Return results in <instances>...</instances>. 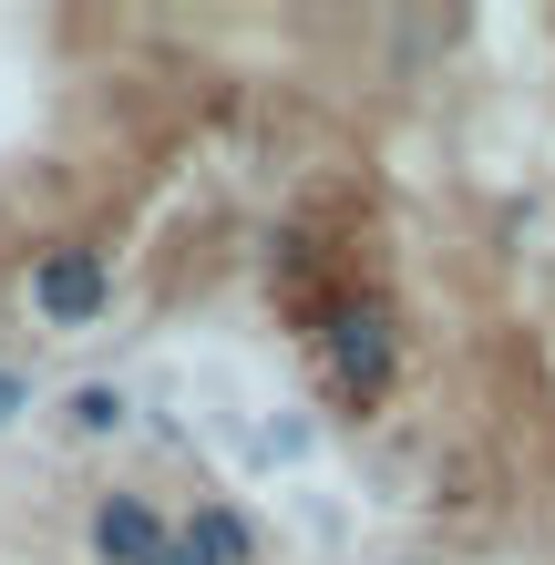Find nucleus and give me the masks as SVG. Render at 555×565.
I'll list each match as a JSON object with an SVG mask.
<instances>
[{"mask_svg": "<svg viewBox=\"0 0 555 565\" xmlns=\"http://www.w3.org/2000/svg\"><path fill=\"white\" fill-rule=\"evenodd\" d=\"M21 412V371H0V422H11Z\"/></svg>", "mask_w": 555, "mask_h": 565, "instance_id": "obj_6", "label": "nucleus"}, {"mask_svg": "<svg viewBox=\"0 0 555 565\" xmlns=\"http://www.w3.org/2000/svg\"><path fill=\"white\" fill-rule=\"evenodd\" d=\"M175 545H185L195 565H257V535H247V514H226V504H195V514L175 524Z\"/></svg>", "mask_w": 555, "mask_h": 565, "instance_id": "obj_4", "label": "nucleus"}, {"mask_svg": "<svg viewBox=\"0 0 555 565\" xmlns=\"http://www.w3.org/2000/svg\"><path fill=\"white\" fill-rule=\"evenodd\" d=\"M114 422H124V391L83 381V391H73V431H114Z\"/></svg>", "mask_w": 555, "mask_h": 565, "instance_id": "obj_5", "label": "nucleus"}, {"mask_svg": "<svg viewBox=\"0 0 555 565\" xmlns=\"http://www.w3.org/2000/svg\"><path fill=\"white\" fill-rule=\"evenodd\" d=\"M154 565H195V555H185V545H166V555H154Z\"/></svg>", "mask_w": 555, "mask_h": 565, "instance_id": "obj_7", "label": "nucleus"}, {"mask_svg": "<svg viewBox=\"0 0 555 565\" xmlns=\"http://www.w3.org/2000/svg\"><path fill=\"white\" fill-rule=\"evenodd\" d=\"M319 381H330L340 402H381V391L402 381V319H391L381 298H350L340 319H319Z\"/></svg>", "mask_w": 555, "mask_h": 565, "instance_id": "obj_1", "label": "nucleus"}, {"mask_svg": "<svg viewBox=\"0 0 555 565\" xmlns=\"http://www.w3.org/2000/svg\"><path fill=\"white\" fill-rule=\"evenodd\" d=\"M104 257H93V247H52L42 257V278H31V309H42L52 329H83V319H104Z\"/></svg>", "mask_w": 555, "mask_h": 565, "instance_id": "obj_2", "label": "nucleus"}, {"mask_svg": "<svg viewBox=\"0 0 555 565\" xmlns=\"http://www.w3.org/2000/svg\"><path fill=\"white\" fill-rule=\"evenodd\" d=\"M175 545V524L154 514V493H104V504H93V555L104 565H154Z\"/></svg>", "mask_w": 555, "mask_h": 565, "instance_id": "obj_3", "label": "nucleus"}]
</instances>
